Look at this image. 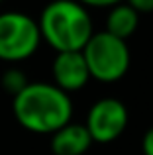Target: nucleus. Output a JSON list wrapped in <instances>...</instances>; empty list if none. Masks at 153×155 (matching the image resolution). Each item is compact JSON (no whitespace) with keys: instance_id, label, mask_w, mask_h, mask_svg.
I'll return each mask as SVG.
<instances>
[{"instance_id":"6e6552de","label":"nucleus","mask_w":153,"mask_h":155,"mask_svg":"<svg viewBox=\"0 0 153 155\" xmlns=\"http://www.w3.org/2000/svg\"><path fill=\"white\" fill-rule=\"evenodd\" d=\"M139 26V14H135L128 4H116L112 6L110 14L106 18V30L110 35L122 39V41H128L132 35L135 34Z\"/></svg>"},{"instance_id":"f03ea898","label":"nucleus","mask_w":153,"mask_h":155,"mask_svg":"<svg viewBox=\"0 0 153 155\" xmlns=\"http://www.w3.org/2000/svg\"><path fill=\"white\" fill-rule=\"evenodd\" d=\"M39 34L57 53L83 51L92 38V20L88 10L76 0H51L39 16Z\"/></svg>"},{"instance_id":"39448f33","label":"nucleus","mask_w":153,"mask_h":155,"mask_svg":"<svg viewBox=\"0 0 153 155\" xmlns=\"http://www.w3.org/2000/svg\"><path fill=\"white\" fill-rule=\"evenodd\" d=\"M128 126V110L118 98H100L90 106L86 116V128L92 143H110L118 140Z\"/></svg>"},{"instance_id":"0eeeda50","label":"nucleus","mask_w":153,"mask_h":155,"mask_svg":"<svg viewBox=\"0 0 153 155\" xmlns=\"http://www.w3.org/2000/svg\"><path fill=\"white\" fill-rule=\"evenodd\" d=\"M92 140L84 124L69 122L51 136V151L55 155H84L90 149Z\"/></svg>"},{"instance_id":"9b49d317","label":"nucleus","mask_w":153,"mask_h":155,"mask_svg":"<svg viewBox=\"0 0 153 155\" xmlns=\"http://www.w3.org/2000/svg\"><path fill=\"white\" fill-rule=\"evenodd\" d=\"M79 4H83L84 8L86 6H94V8H112L116 4H122L124 0H76Z\"/></svg>"},{"instance_id":"1a4fd4ad","label":"nucleus","mask_w":153,"mask_h":155,"mask_svg":"<svg viewBox=\"0 0 153 155\" xmlns=\"http://www.w3.org/2000/svg\"><path fill=\"white\" fill-rule=\"evenodd\" d=\"M0 84H2V88L12 96V98H14V96H18L20 92L30 84V81H28L26 73H24L22 69L10 67V69H6V71L2 73V77H0Z\"/></svg>"},{"instance_id":"7ed1b4c3","label":"nucleus","mask_w":153,"mask_h":155,"mask_svg":"<svg viewBox=\"0 0 153 155\" xmlns=\"http://www.w3.org/2000/svg\"><path fill=\"white\" fill-rule=\"evenodd\" d=\"M90 79L100 83H116L130 69L128 41L110 35L108 31H94L83 49Z\"/></svg>"},{"instance_id":"20e7f679","label":"nucleus","mask_w":153,"mask_h":155,"mask_svg":"<svg viewBox=\"0 0 153 155\" xmlns=\"http://www.w3.org/2000/svg\"><path fill=\"white\" fill-rule=\"evenodd\" d=\"M41 43L37 22L24 12L0 14V61L18 63L37 51Z\"/></svg>"},{"instance_id":"f8f14e48","label":"nucleus","mask_w":153,"mask_h":155,"mask_svg":"<svg viewBox=\"0 0 153 155\" xmlns=\"http://www.w3.org/2000/svg\"><path fill=\"white\" fill-rule=\"evenodd\" d=\"M142 151L143 155H153V126L143 134V140H142Z\"/></svg>"},{"instance_id":"423d86ee","label":"nucleus","mask_w":153,"mask_h":155,"mask_svg":"<svg viewBox=\"0 0 153 155\" xmlns=\"http://www.w3.org/2000/svg\"><path fill=\"white\" fill-rule=\"evenodd\" d=\"M51 75L55 81L53 84L67 94L80 91L90 81V73H88L83 51L57 53L53 59V65H51Z\"/></svg>"},{"instance_id":"9d476101","label":"nucleus","mask_w":153,"mask_h":155,"mask_svg":"<svg viewBox=\"0 0 153 155\" xmlns=\"http://www.w3.org/2000/svg\"><path fill=\"white\" fill-rule=\"evenodd\" d=\"M124 4H128L135 14H149V12H153V0H124Z\"/></svg>"},{"instance_id":"f257e3e1","label":"nucleus","mask_w":153,"mask_h":155,"mask_svg":"<svg viewBox=\"0 0 153 155\" xmlns=\"http://www.w3.org/2000/svg\"><path fill=\"white\" fill-rule=\"evenodd\" d=\"M12 112L24 130L53 136L71 122L73 102L67 92L51 83H30L12 98Z\"/></svg>"},{"instance_id":"ddd939ff","label":"nucleus","mask_w":153,"mask_h":155,"mask_svg":"<svg viewBox=\"0 0 153 155\" xmlns=\"http://www.w3.org/2000/svg\"><path fill=\"white\" fill-rule=\"evenodd\" d=\"M0 2H2V0H0Z\"/></svg>"}]
</instances>
